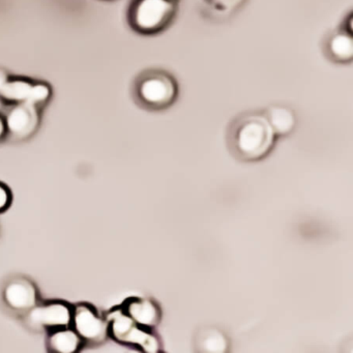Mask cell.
Returning a JSON list of instances; mask_svg holds the SVG:
<instances>
[{
    "mask_svg": "<svg viewBox=\"0 0 353 353\" xmlns=\"http://www.w3.org/2000/svg\"><path fill=\"white\" fill-rule=\"evenodd\" d=\"M82 340L74 328L70 326L51 330L47 339L49 351L54 353L77 352L81 347Z\"/></svg>",
    "mask_w": 353,
    "mask_h": 353,
    "instance_id": "obj_11",
    "label": "cell"
},
{
    "mask_svg": "<svg viewBox=\"0 0 353 353\" xmlns=\"http://www.w3.org/2000/svg\"><path fill=\"white\" fill-rule=\"evenodd\" d=\"M195 348L199 352L224 353L228 350L229 340L220 328L204 327L196 334Z\"/></svg>",
    "mask_w": 353,
    "mask_h": 353,
    "instance_id": "obj_12",
    "label": "cell"
},
{
    "mask_svg": "<svg viewBox=\"0 0 353 353\" xmlns=\"http://www.w3.org/2000/svg\"><path fill=\"white\" fill-rule=\"evenodd\" d=\"M276 135L265 115L250 114L235 125L231 146L237 157L245 161L265 158L274 148Z\"/></svg>",
    "mask_w": 353,
    "mask_h": 353,
    "instance_id": "obj_1",
    "label": "cell"
},
{
    "mask_svg": "<svg viewBox=\"0 0 353 353\" xmlns=\"http://www.w3.org/2000/svg\"><path fill=\"white\" fill-rule=\"evenodd\" d=\"M109 336L121 344L135 346L145 352L160 350L161 342L154 330H148L136 323L121 309L111 312L108 319Z\"/></svg>",
    "mask_w": 353,
    "mask_h": 353,
    "instance_id": "obj_2",
    "label": "cell"
},
{
    "mask_svg": "<svg viewBox=\"0 0 353 353\" xmlns=\"http://www.w3.org/2000/svg\"><path fill=\"white\" fill-rule=\"evenodd\" d=\"M6 305L16 312H28L37 305L36 286L28 279H14L6 285L3 292Z\"/></svg>",
    "mask_w": 353,
    "mask_h": 353,
    "instance_id": "obj_9",
    "label": "cell"
},
{
    "mask_svg": "<svg viewBox=\"0 0 353 353\" xmlns=\"http://www.w3.org/2000/svg\"><path fill=\"white\" fill-rule=\"evenodd\" d=\"M173 1H174V0H173Z\"/></svg>",
    "mask_w": 353,
    "mask_h": 353,
    "instance_id": "obj_18",
    "label": "cell"
},
{
    "mask_svg": "<svg viewBox=\"0 0 353 353\" xmlns=\"http://www.w3.org/2000/svg\"><path fill=\"white\" fill-rule=\"evenodd\" d=\"M265 117L276 136L288 135L296 125L294 113L291 109L284 106L270 107Z\"/></svg>",
    "mask_w": 353,
    "mask_h": 353,
    "instance_id": "obj_14",
    "label": "cell"
},
{
    "mask_svg": "<svg viewBox=\"0 0 353 353\" xmlns=\"http://www.w3.org/2000/svg\"><path fill=\"white\" fill-rule=\"evenodd\" d=\"M6 132H7V128H6L5 119L0 117V140L3 139Z\"/></svg>",
    "mask_w": 353,
    "mask_h": 353,
    "instance_id": "obj_17",
    "label": "cell"
},
{
    "mask_svg": "<svg viewBox=\"0 0 353 353\" xmlns=\"http://www.w3.org/2000/svg\"><path fill=\"white\" fill-rule=\"evenodd\" d=\"M214 7L220 11L230 12L239 9L245 0H212Z\"/></svg>",
    "mask_w": 353,
    "mask_h": 353,
    "instance_id": "obj_15",
    "label": "cell"
},
{
    "mask_svg": "<svg viewBox=\"0 0 353 353\" xmlns=\"http://www.w3.org/2000/svg\"><path fill=\"white\" fill-rule=\"evenodd\" d=\"M71 324L80 338L88 342L102 343L109 336L108 321L86 303L73 310Z\"/></svg>",
    "mask_w": 353,
    "mask_h": 353,
    "instance_id": "obj_7",
    "label": "cell"
},
{
    "mask_svg": "<svg viewBox=\"0 0 353 353\" xmlns=\"http://www.w3.org/2000/svg\"><path fill=\"white\" fill-rule=\"evenodd\" d=\"M137 94L141 103L150 108H166L176 99L177 85L171 76L157 72L142 78L138 84Z\"/></svg>",
    "mask_w": 353,
    "mask_h": 353,
    "instance_id": "obj_4",
    "label": "cell"
},
{
    "mask_svg": "<svg viewBox=\"0 0 353 353\" xmlns=\"http://www.w3.org/2000/svg\"><path fill=\"white\" fill-rule=\"evenodd\" d=\"M51 97V88L45 83H32L21 79H11L0 71V98L8 102L28 103L38 105L47 102Z\"/></svg>",
    "mask_w": 353,
    "mask_h": 353,
    "instance_id": "obj_5",
    "label": "cell"
},
{
    "mask_svg": "<svg viewBox=\"0 0 353 353\" xmlns=\"http://www.w3.org/2000/svg\"><path fill=\"white\" fill-rule=\"evenodd\" d=\"M330 57L338 63H350L353 59L352 32L345 30L332 34L327 42Z\"/></svg>",
    "mask_w": 353,
    "mask_h": 353,
    "instance_id": "obj_13",
    "label": "cell"
},
{
    "mask_svg": "<svg viewBox=\"0 0 353 353\" xmlns=\"http://www.w3.org/2000/svg\"><path fill=\"white\" fill-rule=\"evenodd\" d=\"M73 310L61 301L36 305L26 312V323L36 330H53L72 323Z\"/></svg>",
    "mask_w": 353,
    "mask_h": 353,
    "instance_id": "obj_6",
    "label": "cell"
},
{
    "mask_svg": "<svg viewBox=\"0 0 353 353\" xmlns=\"http://www.w3.org/2000/svg\"><path fill=\"white\" fill-rule=\"evenodd\" d=\"M7 132L16 139L30 137L38 129L40 114L36 105L28 103L15 104L6 115Z\"/></svg>",
    "mask_w": 353,
    "mask_h": 353,
    "instance_id": "obj_8",
    "label": "cell"
},
{
    "mask_svg": "<svg viewBox=\"0 0 353 353\" xmlns=\"http://www.w3.org/2000/svg\"><path fill=\"white\" fill-rule=\"evenodd\" d=\"M174 13L173 0H137L132 9V26L142 34H154L170 23Z\"/></svg>",
    "mask_w": 353,
    "mask_h": 353,
    "instance_id": "obj_3",
    "label": "cell"
},
{
    "mask_svg": "<svg viewBox=\"0 0 353 353\" xmlns=\"http://www.w3.org/2000/svg\"><path fill=\"white\" fill-rule=\"evenodd\" d=\"M12 195L7 185L0 183V212H5L8 210L10 204H11Z\"/></svg>",
    "mask_w": 353,
    "mask_h": 353,
    "instance_id": "obj_16",
    "label": "cell"
},
{
    "mask_svg": "<svg viewBox=\"0 0 353 353\" xmlns=\"http://www.w3.org/2000/svg\"><path fill=\"white\" fill-rule=\"evenodd\" d=\"M121 310L136 323L148 330H154L162 318V312L158 303L145 297L128 299Z\"/></svg>",
    "mask_w": 353,
    "mask_h": 353,
    "instance_id": "obj_10",
    "label": "cell"
}]
</instances>
